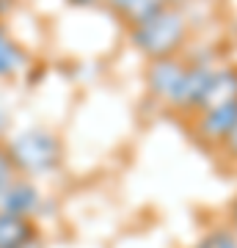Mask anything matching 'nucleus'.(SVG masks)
Wrapping results in <instances>:
<instances>
[{"label": "nucleus", "instance_id": "1a4fd4ad", "mask_svg": "<svg viewBox=\"0 0 237 248\" xmlns=\"http://www.w3.org/2000/svg\"><path fill=\"white\" fill-rule=\"evenodd\" d=\"M14 177H19L17 163H14V157H11L9 141H3V138H0V190L9 185Z\"/></svg>", "mask_w": 237, "mask_h": 248}, {"label": "nucleus", "instance_id": "6e6552de", "mask_svg": "<svg viewBox=\"0 0 237 248\" xmlns=\"http://www.w3.org/2000/svg\"><path fill=\"white\" fill-rule=\"evenodd\" d=\"M196 248H237V234L229 226H215V229L204 232Z\"/></svg>", "mask_w": 237, "mask_h": 248}, {"label": "nucleus", "instance_id": "0eeeda50", "mask_svg": "<svg viewBox=\"0 0 237 248\" xmlns=\"http://www.w3.org/2000/svg\"><path fill=\"white\" fill-rule=\"evenodd\" d=\"M163 6H168L166 0H111L108 3V9L113 11L127 28L141 22L143 17H149V14H155Z\"/></svg>", "mask_w": 237, "mask_h": 248}, {"label": "nucleus", "instance_id": "9b49d317", "mask_svg": "<svg viewBox=\"0 0 237 248\" xmlns=\"http://www.w3.org/2000/svg\"><path fill=\"white\" fill-rule=\"evenodd\" d=\"M226 226L237 234V196L232 199V204H229V210H226Z\"/></svg>", "mask_w": 237, "mask_h": 248}, {"label": "nucleus", "instance_id": "9d476101", "mask_svg": "<svg viewBox=\"0 0 237 248\" xmlns=\"http://www.w3.org/2000/svg\"><path fill=\"white\" fill-rule=\"evenodd\" d=\"M215 152H221V157L226 160V163H235L237 166V119H235V124L229 127L226 138L221 141V146Z\"/></svg>", "mask_w": 237, "mask_h": 248}, {"label": "nucleus", "instance_id": "7ed1b4c3", "mask_svg": "<svg viewBox=\"0 0 237 248\" xmlns=\"http://www.w3.org/2000/svg\"><path fill=\"white\" fill-rule=\"evenodd\" d=\"M229 105H237V63L218 66L210 72V80L204 86V94L193 113H207V110H218Z\"/></svg>", "mask_w": 237, "mask_h": 248}, {"label": "nucleus", "instance_id": "f257e3e1", "mask_svg": "<svg viewBox=\"0 0 237 248\" xmlns=\"http://www.w3.org/2000/svg\"><path fill=\"white\" fill-rule=\"evenodd\" d=\"M127 36L146 61H160V58H176L182 53L190 36V25L179 6H163L127 28Z\"/></svg>", "mask_w": 237, "mask_h": 248}, {"label": "nucleus", "instance_id": "f8f14e48", "mask_svg": "<svg viewBox=\"0 0 237 248\" xmlns=\"http://www.w3.org/2000/svg\"><path fill=\"white\" fill-rule=\"evenodd\" d=\"M66 3H72V6H97V3H111V0H66Z\"/></svg>", "mask_w": 237, "mask_h": 248}, {"label": "nucleus", "instance_id": "20e7f679", "mask_svg": "<svg viewBox=\"0 0 237 248\" xmlns=\"http://www.w3.org/2000/svg\"><path fill=\"white\" fill-rule=\"evenodd\" d=\"M42 207V193L39 187L31 182V177H14L9 185L0 190V213H14L25 215V218H36Z\"/></svg>", "mask_w": 237, "mask_h": 248}, {"label": "nucleus", "instance_id": "f03ea898", "mask_svg": "<svg viewBox=\"0 0 237 248\" xmlns=\"http://www.w3.org/2000/svg\"><path fill=\"white\" fill-rule=\"evenodd\" d=\"M9 149L22 177L50 174V171H55L61 166L63 160L61 138L55 133H50V130H42V127H33V130L14 135L9 141Z\"/></svg>", "mask_w": 237, "mask_h": 248}, {"label": "nucleus", "instance_id": "423d86ee", "mask_svg": "<svg viewBox=\"0 0 237 248\" xmlns=\"http://www.w3.org/2000/svg\"><path fill=\"white\" fill-rule=\"evenodd\" d=\"M28 69V53L17 39L0 25V78H19Z\"/></svg>", "mask_w": 237, "mask_h": 248}, {"label": "nucleus", "instance_id": "39448f33", "mask_svg": "<svg viewBox=\"0 0 237 248\" xmlns=\"http://www.w3.org/2000/svg\"><path fill=\"white\" fill-rule=\"evenodd\" d=\"M42 237L36 218L0 213V248H33Z\"/></svg>", "mask_w": 237, "mask_h": 248}]
</instances>
